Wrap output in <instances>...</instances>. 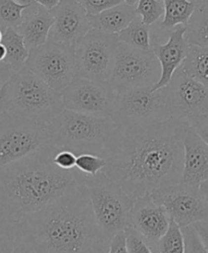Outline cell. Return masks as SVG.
Instances as JSON below:
<instances>
[{"instance_id": "cell-39", "label": "cell", "mask_w": 208, "mask_h": 253, "mask_svg": "<svg viewBox=\"0 0 208 253\" xmlns=\"http://www.w3.org/2000/svg\"><path fill=\"white\" fill-rule=\"evenodd\" d=\"M60 0H35V2L40 4L41 6L51 10L52 8H54L58 3Z\"/></svg>"}, {"instance_id": "cell-34", "label": "cell", "mask_w": 208, "mask_h": 253, "mask_svg": "<svg viewBox=\"0 0 208 253\" xmlns=\"http://www.w3.org/2000/svg\"><path fill=\"white\" fill-rule=\"evenodd\" d=\"M76 162H77V154L67 149H57L53 156L54 165L57 168L65 170L75 169Z\"/></svg>"}, {"instance_id": "cell-38", "label": "cell", "mask_w": 208, "mask_h": 253, "mask_svg": "<svg viewBox=\"0 0 208 253\" xmlns=\"http://www.w3.org/2000/svg\"><path fill=\"white\" fill-rule=\"evenodd\" d=\"M194 130L198 134V136L202 139L204 143L208 146V124L198 126V128H196Z\"/></svg>"}, {"instance_id": "cell-5", "label": "cell", "mask_w": 208, "mask_h": 253, "mask_svg": "<svg viewBox=\"0 0 208 253\" xmlns=\"http://www.w3.org/2000/svg\"><path fill=\"white\" fill-rule=\"evenodd\" d=\"M116 124L109 118H98L63 109L46 126L50 143L58 149L102 156Z\"/></svg>"}, {"instance_id": "cell-36", "label": "cell", "mask_w": 208, "mask_h": 253, "mask_svg": "<svg viewBox=\"0 0 208 253\" xmlns=\"http://www.w3.org/2000/svg\"><path fill=\"white\" fill-rule=\"evenodd\" d=\"M14 74V71L7 63L0 61V93L2 91V88L6 85V83L10 80V78Z\"/></svg>"}, {"instance_id": "cell-19", "label": "cell", "mask_w": 208, "mask_h": 253, "mask_svg": "<svg viewBox=\"0 0 208 253\" xmlns=\"http://www.w3.org/2000/svg\"><path fill=\"white\" fill-rule=\"evenodd\" d=\"M53 23L50 10L35 2L24 9L22 23L17 30L23 36L28 49L32 50L47 42Z\"/></svg>"}, {"instance_id": "cell-23", "label": "cell", "mask_w": 208, "mask_h": 253, "mask_svg": "<svg viewBox=\"0 0 208 253\" xmlns=\"http://www.w3.org/2000/svg\"><path fill=\"white\" fill-rule=\"evenodd\" d=\"M121 43L141 50H151L152 34L150 26L144 24L140 17H137L120 33L117 34Z\"/></svg>"}, {"instance_id": "cell-6", "label": "cell", "mask_w": 208, "mask_h": 253, "mask_svg": "<svg viewBox=\"0 0 208 253\" xmlns=\"http://www.w3.org/2000/svg\"><path fill=\"white\" fill-rule=\"evenodd\" d=\"M84 184L96 223L109 240L131 227L135 200L118 183L101 171L94 177H85Z\"/></svg>"}, {"instance_id": "cell-1", "label": "cell", "mask_w": 208, "mask_h": 253, "mask_svg": "<svg viewBox=\"0 0 208 253\" xmlns=\"http://www.w3.org/2000/svg\"><path fill=\"white\" fill-rule=\"evenodd\" d=\"M188 128L174 118L151 126H116L102 153L104 172L134 200L180 183Z\"/></svg>"}, {"instance_id": "cell-43", "label": "cell", "mask_w": 208, "mask_h": 253, "mask_svg": "<svg viewBox=\"0 0 208 253\" xmlns=\"http://www.w3.org/2000/svg\"><path fill=\"white\" fill-rule=\"evenodd\" d=\"M5 56H6L5 47L1 43H0V61H4Z\"/></svg>"}, {"instance_id": "cell-42", "label": "cell", "mask_w": 208, "mask_h": 253, "mask_svg": "<svg viewBox=\"0 0 208 253\" xmlns=\"http://www.w3.org/2000/svg\"><path fill=\"white\" fill-rule=\"evenodd\" d=\"M13 1L21 4V5H26V6H29L31 4L35 3V0H13Z\"/></svg>"}, {"instance_id": "cell-40", "label": "cell", "mask_w": 208, "mask_h": 253, "mask_svg": "<svg viewBox=\"0 0 208 253\" xmlns=\"http://www.w3.org/2000/svg\"><path fill=\"white\" fill-rule=\"evenodd\" d=\"M199 189H200V191H201V193H202V195H203V197H204V199H205V201L208 205V180L202 182L199 185Z\"/></svg>"}, {"instance_id": "cell-15", "label": "cell", "mask_w": 208, "mask_h": 253, "mask_svg": "<svg viewBox=\"0 0 208 253\" xmlns=\"http://www.w3.org/2000/svg\"><path fill=\"white\" fill-rule=\"evenodd\" d=\"M171 218L151 194L135 199L131 211V228L139 233L157 253V244L167 232Z\"/></svg>"}, {"instance_id": "cell-33", "label": "cell", "mask_w": 208, "mask_h": 253, "mask_svg": "<svg viewBox=\"0 0 208 253\" xmlns=\"http://www.w3.org/2000/svg\"><path fill=\"white\" fill-rule=\"evenodd\" d=\"M83 6L88 15L98 14L108 8L123 3V0H77Z\"/></svg>"}, {"instance_id": "cell-14", "label": "cell", "mask_w": 208, "mask_h": 253, "mask_svg": "<svg viewBox=\"0 0 208 253\" xmlns=\"http://www.w3.org/2000/svg\"><path fill=\"white\" fill-rule=\"evenodd\" d=\"M116 92L109 83H100L76 76L61 91L66 109L98 118H109Z\"/></svg>"}, {"instance_id": "cell-22", "label": "cell", "mask_w": 208, "mask_h": 253, "mask_svg": "<svg viewBox=\"0 0 208 253\" xmlns=\"http://www.w3.org/2000/svg\"><path fill=\"white\" fill-rule=\"evenodd\" d=\"M1 44L5 47L6 50V56L3 62L10 66L14 73L23 69L26 66L30 50L18 30L7 28L3 32Z\"/></svg>"}, {"instance_id": "cell-16", "label": "cell", "mask_w": 208, "mask_h": 253, "mask_svg": "<svg viewBox=\"0 0 208 253\" xmlns=\"http://www.w3.org/2000/svg\"><path fill=\"white\" fill-rule=\"evenodd\" d=\"M50 12L54 23L48 37L49 40L74 47L92 30L86 10L77 0H60Z\"/></svg>"}, {"instance_id": "cell-30", "label": "cell", "mask_w": 208, "mask_h": 253, "mask_svg": "<svg viewBox=\"0 0 208 253\" xmlns=\"http://www.w3.org/2000/svg\"><path fill=\"white\" fill-rule=\"evenodd\" d=\"M106 167L105 158L99 154L81 153L77 155L76 169L85 177H94L104 171Z\"/></svg>"}, {"instance_id": "cell-45", "label": "cell", "mask_w": 208, "mask_h": 253, "mask_svg": "<svg viewBox=\"0 0 208 253\" xmlns=\"http://www.w3.org/2000/svg\"><path fill=\"white\" fill-rule=\"evenodd\" d=\"M123 1H124L125 3H126V4H129V5L135 7V6L137 5L139 0H123Z\"/></svg>"}, {"instance_id": "cell-35", "label": "cell", "mask_w": 208, "mask_h": 253, "mask_svg": "<svg viewBox=\"0 0 208 253\" xmlns=\"http://www.w3.org/2000/svg\"><path fill=\"white\" fill-rule=\"evenodd\" d=\"M106 253H127L125 231L116 234L111 238Z\"/></svg>"}, {"instance_id": "cell-4", "label": "cell", "mask_w": 208, "mask_h": 253, "mask_svg": "<svg viewBox=\"0 0 208 253\" xmlns=\"http://www.w3.org/2000/svg\"><path fill=\"white\" fill-rule=\"evenodd\" d=\"M6 112L47 126L63 109L61 93L53 90L26 66L2 88Z\"/></svg>"}, {"instance_id": "cell-20", "label": "cell", "mask_w": 208, "mask_h": 253, "mask_svg": "<svg viewBox=\"0 0 208 253\" xmlns=\"http://www.w3.org/2000/svg\"><path fill=\"white\" fill-rule=\"evenodd\" d=\"M137 17L135 7L125 2L98 14L88 15L92 29L117 35Z\"/></svg>"}, {"instance_id": "cell-47", "label": "cell", "mask_w": 208, "mask_h": 253, "mask_svg": "<svg viewBox=\"0 0 208 253\" xmlns=\"http://www.w3.org/2000/svg\"><path fill=\"white\" fill-rule=\"evenodd\" d=\"M192 1H194L197 5H199V2H200V0H192Z\"/></svg>"}, {"instance_id": "cell-8", "label": "cell", "mask_w": 208, "mask_h": 253, "mask_svg": "<svg viewBox=\"0 0 208 253\" xmlns=\"http://www.w3.org/2000/svg\"><path fill=\"white\" fill-rule=\"evenodd\" d=\"M49 142L46 126L14 114H0V169L33 154Z\"/></svg>"}, {"instance_id": "cell-26", "label": "cell", "mask_w": 208, "mask_h": 253, "mask_svg": "<svg viewBox=\"0 0 208 253\" xmlns=\"http://www.w3.org/2000/svg\"><path fill=\"white\" fill-rule=\"evenodd\" d=\"M17 223L18 220L0 203V253H13Z\"/></svg>"}, {"instance_id": "cell-32", "label": "cell", "mask_w": 208, "mask_h": 253, "mask_svg": "<svg viewBox=\"0 0 208 253\" xmlns=\"http://www.w3.org/2000/svg\"><path fill=\"white\" fill-rule=\"evenodd\" d=\"M181 229L185 240V253H208L193 226L191 225Z\"/></svg>"}, {"instance_id": "cell-37", "label": "cell", "mask_w": 208, "mask_h": 253, "mask_svg": "<svg viewBox=\"0 0 208 253\" xmlns=\"http://www.w3.org/2000/svg\"><path fill=\"white\" fill-rule=\"evenodd\" d=\"M192 226L195 228V230H196L197 234L199 235L203 245L205 246V248L208 251V219L198 221V223H195Z\"/></svg>"}, {"instance_id": "cell-7", "label": "cell", "mask_w": 208, "mask_h": 253, "mask_svg": "<svg viewBox=\"0 0 208 253\" xmlns=\"http://www.w3.org/2000/svg\"><path fill=\"white\" fill-rule=\"evenodd\" d=\"M165 88L142 87L116 93L110 119L118 126H151L170 119Z\"/></svg>"}, {"instance_id": "cell-44", "label": "cell", "mask_w": 208, "mask_h": 253, "mask_svg": "<svg viewBox=\"0 0 208 253\" xmlns=\"http://www.w3.org/2000/svg\"><path fill=\"white\" fill-rule=\"evenodd\" d=\"M198 6L201 7V8H203V9L208 10V0H200V2H199V5H198Z\"/></svg>"}, {"instance_id": "cell-9", "label": "cell", "mask_w": 208, "mask_h": 253, "mask_svg": "<svg viewBox=\"0 0 208 253\" xmlns=\"http://www.w3.org/2000/svg\"><path fill=\"white\" fill-rule=\"evenodd\" d=\"M161 75V65L152 50L137 49L120 42L108 83L119 93L135 88L153 87Z\"/></svg>"}, {"instance_id": "cell-27", "label": "cell", "mask_w": 208, "mask_h": 253, "mask_svg": "<svg viewBox=\"0 0 208 253\" xmlns=\"http://www.w3.org/2000/svg\"><path fill=\"white\" fill-rule=\"evenodd\" d=\"M26 5H21L13 0H0V30L4 32L7 28L17 30L23 19Z\"/></svg>"}, {"instance_id": "cell-17", "label": "cell", "mask_w": 208, "mask_h": 253, "mask_svg": "<svg viewBox=\"0 0 208 253\" xmlns=\"http://www.w3.org/2000/svg\"><path fill=\"white\" fill-rule=\"evenodd\" d=\"M186 26L174 28L168 33L167 41L166 43H159L158 40L152 37L151 50L159 61L162 68V75L159 81L152 87L153 91L161 90L166 87L173 74L183 65L189 51L190 45L186 38Z\"/></svg>"}, {"instance_id": "cell-18", "label": "cell", "mask_w": 208, "mask_h": 253, "mask_svg": "<svg viewBox=\"0 0 208 253\" xmlns=\"http://www.w3.org/2000/svg\"><path fill=\"white\" fill-rule=\"evenodd\" d=\"M183 183L199 186L208 180V146L193 128H188L184 137Z\"/></svg>"}, {"instance_id": "cell-24", "label": "cell", "mask_w": 208, "mask_h": 253, "mask_svg": "<svg viewBox=\"0 0 208 253\" xmlns=\"http://www.w3.org/2000/svg\"><path fill=\"white\" fill-rule=\"evenodd\" d=\"M181 69L208 88V46H191Z\"/></svg>"}, {"instance_id": "cell-46", "label": "cell", "mask_w": 208, "mask_h": 253, "mask_svg": "<svg viewBox=\"0 0 208 253\" xmlns=\"http://www.w3.org/2000/svg\"><path fill=\"white\" fill-rule=\"evenodd\" d=\"M2 35H3V32L0 30V43H1V40H2Z\"/></svg>"}, {"instance_id": "cell-29", "label": "cell", "mask_w": 208, "mask_h": 253, "mask_svg": "<svg viewBox=\"0 0 208 253\" xmlns=\"http://www.w3.org/2000/svg\"><path fill=\"white\" fill-rule=\"evenodd\" d=\"M135 11L144 24L152 26L164 17L165 6L163 0H139Z\"/></svg>"}, {"instance_id": "cell-10", "label": "cell", "mask_w": 208, "mask_h": 253, "mask_svg": "<svg viewBox=\"0 0 208 253\" xmlns=\"http://www.w3.org/2000/svg\"><path fill=\"white\" fill-rule=\"evenodd\" d=\"M171 118L184 121L190 128L208 124V88L188 76L181 68L165 87Z\"/></svg>"}, {"instance_id": "cell-13", "label": "cell", "mask_w": 208, "mask_h": 253, "mask_svg": "<svg viewBox=\"0 0 208 253\" xmlns=\"http://www.w3.org/2000/svg\"><path fill=\"white\" fill-rule=\"evenodd\" d=\"M180 228L208 219V205L199 186L180 182L151 193Z\"/></svg>"}, {"instance_id": "cell-3", "label": "cell", "mask_w": 208, "mask_h": 253, "mask_svg": "<svg viewBox=\"0 0 208 253\" xmlns=\"http://www.w3.org/2000/svg\"><path fill=\"white\" fill-rule=\"evenodd\" d=\"M58 148L50 142L21 161L0 169V203L13 218L40 211L84 183L77 169L65 170L53 163Z\"/></svg>"}, {"instance_id": "cell-25", "label": "cell", "mask_w": 208, "mask_h": 253, "mask_svg": "<svg viewBox=\"0 0 208 253\" xmlns=\"http://www.w3.org/2000/svg\"><path fill=\"white\" fill-rule=\"evenodd\" d=\"M185 38L191 46H208V10L197 6L186 26Z\"/></svg>"}, {"instance_id": "cell-2", "label": "cell", "mask_w": 208, "mask_h": 253, "mask_svg": "<svg viewBox=\"0 0 208 253\" xmlns=\"http://www.w3.org/2000/svg\"><path fill=\"white\" fill-rule=\"evenodd\" d=\"M109 242L96 223L88 190L81 183L18 220L13 253H106Z\"/></svg>"}, {"instance_id": "cell-31", "label": "cell", "mask_w": 208, "mask_h": 253, "mask_svg": "<svg viewBox=\"0 0 208 253\" xmlns=\"http://www.w3.org/2000/svg\"><path fill=\"white\" fill-rule=\"evenodd\" d=\"M127 253H156L143 237L133 228L125 230Z\"/></svg>"}, {"instance_id": "cell-28", "label": "cell", "mask_w": 208, "mask_h": 253, "mask_svg": "<svg viewBox=\"0 0 208 253\" xmlns=\"http://www.w3.org/2000/svg\"><path fill=\"white\" fill-rule=\"evenodd\" d=\"M157 253H185V240L182 229L170 221L167 232L157 244Z\"/></svg>"}, {"instance_id": "cell-21", "label": "cell", "mask_w": 208, "mask_h": 253, "mask_svg": "<svg viewBox=\"0 0 208 253\" xmlns=\"http://www.w3.org/2000/svg\"><path fill=\"white\" fill-rule=\"evenodd\" d=\"M165 14L161 22V29L169 32L180 26H187L197 4L192 0H163Z\"/></svg>"}, {"instance_id": "cell-12", "label": "cell", "mask_w": 208, "mask_h": 253, "mask_svg": "<svg viewBox=\"0 0 208 253\" xmlns=\"http://www.w3.org/2000/svg\"><path fill=\"white\" fill-rule=\"evenodd\" d=\"M26 67L61 93L77 76L74 47L48 39L45 44L30 50Z\"/></svg>"}, {"instance_id": "cell-41", "label": "cell", "mask_w": 208, "mask_h": 253, "mask_svg": "<svg viewBox=\"0 0 208 253\" xmlns=\"http://www.w3.org/2000/svg\"><path fill=\"white\" fill-rule=\"evenodd\" d=\"M5 112H6V105H5L3 92L1 91V93H0V114L5 113Z\"/></svg>"}, {"instance_id": "cell-11", "label": "cell", "mask_w": 208, "mask_h": 253, "mask_svg": "<svg viewBox=\"0 0 208 253\" xmlns=\"http://www.w3.org/2000/svg\"><path fill=\"white\" fill-rule=\"evenodd\" d=\"M119 43L117 35L90 30L74 46L77 76L108 83Z\"/></svg>"}]
</instances>
